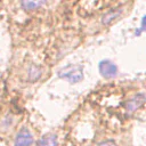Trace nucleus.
Instances as JSON below:
<instances>
[{"mask_svg": "<svg viewBox=\"0 0 146 146\" xmlns=\"http://www.w3.org/2000/svg\"><path fill=\"white\" fill-rule=\"evenodd\" d=\"M58 77L69 80L71 83L80 82L83 79V69L81 65H68L58 72Z\"/></svg>", "mask_w": 146, "mask_h": 146, "instance_id": "1", "label": "nucleus"}, {"mask_svg": "<svg viewBox=\"0 0 146 146\" xmlns=\"http://www.w3.org/2000/svg\"><path fill=\"white\" fill-rule=\"evenodd\" d=\"M33 144V135L27 128H22L16 134L14 146H32Z\"/></svg>", "mask_w": 146, "mask_h": 146, "instance_id": "2", "label": "nucleus"}, {"mask_svg": "<svg viewBox=\"0 0 146 146\" xmlns=\"http://www.w3.org/2000/svg\"><path fill=\"white\" fill-rule=\"evenodd\" d=\"M98 70H99V73L106 79L114 78L118 73V66L107 60H102L98 65Z\"/></svg>", "mask_w": 146, "mask_h": 146, "instance_id": "3", "label": "nucleus"}, {"mask_svg": "<svg viewBox=\"0 0 146 146\" xmlns=\"http://www.w3.org/2000/svg\"><path fill=\"white\" fill-rule=\"evenodd\" d=\"M123 13V8L119 7V8H113L111 10H109L106 14H104V16L102 17V23L104 25H111L112 23H114L116 19L119 18Z\"/></svg>", "mask_w": 146, "mask_h": 146, "instance_id": "4", "label": "nucleus"}, {"mask_svg": "<svg viewBox=\"0 0 146 146\" xmlns=\"http://www.w3.org/2000/svg\"><path fill=\"white\" fill-rule=\"evenodd\" d=\"M144 102H145V95H144V93L137 94L127 103L126 109H127V111L129 113H132V112H135V111H137L139 107H142Z\"/></svg>", "mask_w": 146, "mask_h": 146, "instance_id": "5", "label": "nucleus"}, {"mask_svg": "<svg viewBox=\"0 0 146 146\" xmlns=\"http://www.w3.org/2000/svg\"><path fill=\"white\" fill-rule=\"evenodd\" d=\"M58 145V137L54 134H48L39 139L37 146H57Z\"/></svg>", "mask_w": 146, "mask_h": 146, "instance_id": "6", "label": "nucleus"}, {"mask_svg": "<svg viewBox=\"0 0 146 146\" xmlns=\"http://www.w3.org/2000/svg\"><path fill=\"white\" fill-rule=\"evenodd\" d=\"M42 75V69L39 66V65H31L29 70H27V79H29V81L31 82H34V81H37L40 79V77Z\"/></svg>", "mask_w": 146, "mask_h": 146, "instance_id": "7", "label": "nucleus"}, {"mask_svg": "<svg viewBox=\"0 0 146 146\" xmlns=\"http://www.w3.org/2000/svg\"><path fill=\"white\" fill-rule=\"evenodd\" d=\"M46 2L43 1H37V2H33V1H25V2H22V6L24 9L26 10H33V9H38L39 7H41L42 5H45Z\"/></svg>", "mask_w": 146, "mask_h": 146, "instance_id": "8", "label": "nucleus"}, {"mask_svg": "<svg viewBox=\"0 0 146 146\" xmlns=\"http://www.w3.org/2000/svg\"><path fill=\"white\" fill-rule=\"evenodd\" d=\"M98 146H116V144L113 140H105V142L101 143Z\"/></svg>", "mask_w": 146, "mask_h": 146, "instance_id": "9", "label": "nucleus"}]
</instances>
